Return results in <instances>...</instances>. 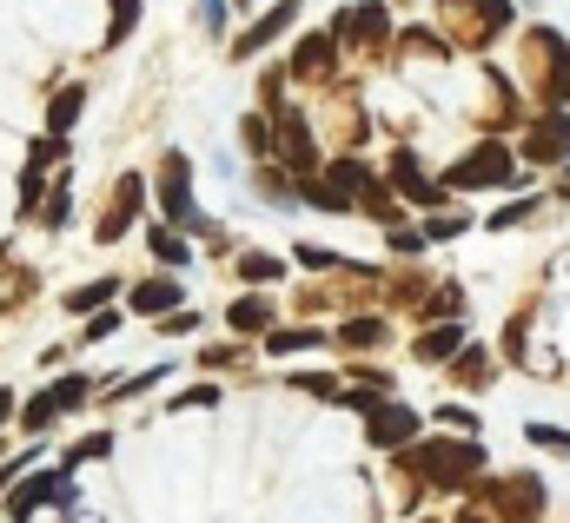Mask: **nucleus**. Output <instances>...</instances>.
<instances>
[{"mask_svg": "<svg viewBox=\"0 0 570 523\" xmlns=\"http://www.w3.org/2000/svg\"><path fill=\"white\" fill-rule=\"evenodd\" d=\"M524 67H531L538 107H570V40L558 27H531L524 33Z\"/></svg>", "mask_w": 570, "mask_h": 523, "instance_id": "obj_1", "label": "nucleus"}, {"mask_svg": "<svg viewBox=\"0 0 570 523\" xmlns=\"http://www.w3.org/2000/svg\"><path fill=\"white\" fill-rule=\"evenodd\" d=\"M405 464L431 477V484H444V491H458V484H471L478 471H484V451H478V437H458V444H425V451H405Z\"/></svg>", "mask_w": 570, "mask_h": 523, "instance_id": "obj_2", "label": "nucleus"}, {"mask_svg": "<svg viewBox=\"0 0 570 523\" xmlns=\"http://www.w3.org/2000/svg\"><path fill=\"white\" fill-rule=\"evenodd\" d=\"M511 179H518L511 146H504V139H484V146H471V152L444 172V193H478V186H511Z\"/></svg>", "mask_w": 570, "mask_h": 523, "instance_id": "obj_3", "label": "nucleus"}, {"mask_svg": "<svg viewBox=\"0 0 570 523\" xmlns=\"http://www.w3.org/2000/svg\"><path fill=\"white\" fill-rule=\"evenodd\" d=\"M484 497H491V511H498V523H538V511H544V484H538L531 471L491 477V484H484Z\"/></svg>", "mask_w": 570, "mask_h": 523, "instance_id": "obj_4", "label": "nucleus"}, {"mask_svg": "<svg viewBox=\"0 0 570 523\" xmlns=\"http://www.w3.org/2000/svg\"><path fill=\"white\" fill-rule=\"evenodd\" d=\"M438 13L458 20L471 47H484V40H498L511 27V0H438Z\"/></svg>", "mask_w": 570, "mask_h": 523, "instance_id": "obj_5", "label": "nucleus"}, {"mask_svg": "<svg viewBox=\"0 0 570 523\" xmlns=\"http://www.w3.org/2000/svg\"><path fill=\"white\" fill-rule=\"evenodd\" d=\"M365 437L379 444V451H405L412 437H419V411L412 404H372V417H365Z\"/></svg>", "mask_w": 570, "mask_h": 523, "instance_id": "obj_6", "label": "nucleus"}, {"mask_svg": "<svg viewBox=\"0 0 570 523\" xmlns=\"http://www.w3.org/2000/svg\"><path fill=\"white\" fill-rule=\"evenodd\" d=\"M524 159H538V166H564L570 159V114L564 107H544V120L524 132Z\"/></svg>", "mask_w": 570, "mask_h": 523, "instance_id": "obj_7", "label": "nucleus"}, {"mask_svg": "<svg viewBox=\"0 0 570 523\" xmlns=\"http://www.w3.org/2000/svg\"><path fill=\"white\" fill-rule=\"evenodd\" d=\"M159 206H166V219H179V226H193L199 213H193V199H186V152H166V172H159Z\"/></svg>", "mask_w": 570, "mask_h": 523, "instance_id": "obj_8", "label": "nucleus"}, {"mask_svg": "<svg viewBox=\"0 0 570 523\" xmlns=\"http://www.w3.org/2000/svg\"><path fill=\"white\" fill-rule=\"evenodd\" d=\"M279 152H285V166H292V172H305V179H312V166H318V152H312V132H305V114H298V107H285Z\"/></svg>", "mask_w": 570, "mask_h": 523, "instance_id": "obj_9", "label": "nucleus"}, {"mask_svg": "<svg viewBox=\"0 0 570 523\" xmlns=\"http://www.w3.org/2000/svg\"><path fill=\"white\" fill-rule=\"evenodd\" d=\"M332 47H338L332 33H305V40L292 47V73H298V80H318V73H332Z\"/></svg>", "mask_w": 570, "mask_h": 523, "instance_id": "obj_10", "label": "nucleus"}, {"mask_svg": "<svg viewBox=\"0 0 570 523\" xmlns=\"http://www.w3.org/2000/svg\"><path fill=\"white\" fill-rule=\"evenodd\" d=\"M392 179H399V193H405V199H419V206H438V199H444V186H431L412 152H392Z\"/></svg>", "mask_w": 570, "mask_h": 523, "instance_id": "obj_11", "label": "nucleus"}, {"mask_svg": "<svg viewBox=\"0 0 570 523\" xmlns=\"http://www.w3.org/2000/svg\"><path fill=\"white\" fill-rule=\"evenodd\" d=\"M498 372H491V352L484 345H464L458 358H451V385H464V392H484Z\"/></svg>", "mask_w": 570, "mask_h": 523, "instance_id": "obj_12", "label": "nucleus"}, {"mask_svg": "<svg viewBox=\"0 0 570 523\" xmlns=\"http://www.w3.org/2000/svg\"><path fill=\"white\" fill-rule=\"evenodd\" d=\"M412 352H419L425 365H451V358L464 352V325H458V318H451V325H438V332H425V338H419Z\"/></svg>", "mask_w": 570, "mask_h": 523, "instance_id": "obj_13", "label": "nucleus"}, {"mask_svg": "<svg viewBox=\"0 0 570 523\" xmlns=\"http://www.w3.org/2000/svg\"><path fill=\"white\" fill-rule=\"evenodd\" d=\"M292 20H298V0H279V7H273V13H266V20H253V33H246V40H239V60H246V53H259V47H266V40H279L285 27H292Z\"/></svg>", "mask_w": 570, "mask_h": 523, "instance_id": "obj_14", "label": "nucleus"}, {"mask_svg": "<svg viewBox=\"0 0 570 523\" xmlns=\"http://www.w3.org/2000/svg\"><path fill=\"white\" fill-rule=\"evenodd\" d=\"M179 305V285L173 278H146L140 292H134V312H173Z\"/></svg>", "mask_w": 570, "mask_h": 523, "instance_id": "obj_15", "label": "nucleus"}, {"mask_svg": "<svg viewBox=\"0 0 570 523\" xmlns=\"http://www.w3.org/2000/svg\"><path fill=\"white\" fill-rule=\"evenodd\" d=\"M226 318H233V332H246V338H253V332H266V325H273V305H266V298H239Z\"/></svg>", "mask_w": 570, "mask_h": 523, "instance_id": "obj_16", "label": "nucleus"}, {"mask_svg": "<svg viewBox=\"0 0 570 523\" xmlns=\"http://www.w3.org/2000/svg\"><path fill=\"white\" fill-rule=\"evenodd\" d=\"M80 107H87V93H80V87H67V93H60V100L47 107V127H53L60 139H67V127L80 120Z\"/></svg>", "mask_w": 570, "mask_h": 523, "instance_id": "obj_17", "label": "nucleus"}, {"mask_svg": "<svg viewBox=\"0 0 570 523\" xmlns=\"http://www.w3.org/2000/svg\"><path fill=\"white\" fill-rule=\"evenodd\" d=\"M305 199L325 206V213H352V193L345 186H325V179H305Z\"/></svg>", "mask_w": 570, "mask_h": 523, "instance_id": "obj_18", "label": "nucleus"}, {"mask_svg": "<svg viewBox=\"0 0 570 523\" xmlns=\"http://www.w3.org/2000/svg\"><path fill=\"white\" fill-rule=\"evenodd\" d=\"M114 298V278H94V285H73L67 292V312H94V305H107Z\"/></svg>", "mask_w": 570, "mask_h": 523, "instance_id": "obj_19", "label": "nucleus"}, {"mask_svg": "<svg viewBox=\"0 0 570 523\" xmlns=\"http://www.w3.org/2000/svg\"><path fill=\"white\" fill-rule=\"evenodd\" d=\"M53 424H60V404H53V397H33V404L20 411V431H53Z\"/></svg>", "mask_w": 570, "mask_h": 523, "instance_id": "obj_20", "label": "nucleus"}, {"mask_svg": "<svg viewBox=\"0 0 570 523\" xmlns=\"http://www.w3.org/2000/svg\"><path fill=\"white\" fill-rule=\"evenodd\" d=\"M239 272H246L253 285H273V278H285V265L273 259V253H246V259H239Z\"/></svg>", "mask_w": 570, "mask_h": 523, "instance_id": "obj_21", "label": "nucleus"}, {"mask_svg": "<svg viewBox=\"0 0 570 523\" xmlns=\"http://www.w3.org/2000/svg\"><path fill=\"white\" fill-rule=\"evenodd\" d=\"M114 7V27H107V47H120L127 33H134V13H140V0H107Z\"/></svg>", "mask_w": 570, "mask_h": 523, "instance_id": "obj_22", "label": "nucleus"}, {"mask_svg": "<svg viewBox=\"0 0 570 523\" xmlns=\"http://www.w3.org/2000/svg\"><path fill=\"white\" fill-rule=\"evenodd\" d=\"M405 53H425V60H451V40H438V33H405Z\"/></svg>", "mask_w": 570, "mask_h": 523, "instance_id": "obj_23", "label": "nucleus"}, {"mask_svg": "<svg viewBox=\"0 0 570 523\" xmlns=\"http://www.w3.org/2000/svg\"><path fill=\"white\" fill-rule=\"evenodd\" d=\"M438 424H451L458 437H478V411H464V404H444V411H438Z\"/></svg>", "mask_w": 570, "mask_h": 523, "instance_id": "obj_24", "label": "nucleus"}, {"mask_svg": "<svg viewBox=\"0 0 570 523\" xmlns=\"http://www.w3.org/2000/svg\"><path fill=\"white\" fill-rule=\"evenodd\" d=\"M146 246H153L166 265H186V239H173V233H146Z\"/></svg>", "mask_w": 570, "mask_h": 523, "instance_id": "obj_25", "label": "nucleus"}, {"mask_svg": "<svg viewBox=\"0 0 570 523\" xmlns=\"http://www.w3.org/2000/svg\"><path fill=\"white\" fill-rule=\"evenodd\" d=\"M531 213H538V199H511V206H504V213H491L484 226L498 233V226H518V219H531Z\"/></svg>", "mask_w": 570, "mask_h": 523, "instance_id": "obj_26", "label": "nucleus"}, {"mask_svg": "<svg viewBox=\"0 0 570 523\" xmlns=\"http://www.w3.org/2000/svg\"><path fill=\"white\" fill-rule=\"evenodd\" d=\"M107 451H114V437L100 431V437H80V444L67 451V464H87V457H107Z\"/></svg>", "mask_w": 570, "mask_h": 523, "instance_id": "obj_27", "label": "nucleus"}, {"mask_svg": "<svg viewBox=\"0 0 570 523\" xmlns=\"http://www.w3.org/2000/svg\"><path fill=\"white\" fill-rule=\"evenodd\" d=\"M298 265H305V272H338V253H325V246H298Z\"/></svg>", "mask_w": 570, "mask_h": 523, "instance_id": "obj_28", "label": "nucleus"}, {"mask_svg": "<svg viewBox=\"0 0 570 523\" xmlns=\"http://www.w3.org/2000/svg\"><path fill=\"white\" fill-rule=\"evenodd\" d=\"M266 345H273V352H312V345H318V332H273Z\"/></svg>", "mask_w": 570, "mask_h": 523, "instance_id": "obj_29", "label": "nucleus"}, {"mask_svg": "<svg viewBox=\"0 0 570 523\" xmlns=\"http://www.w3.org/2000/svg\"><path fill=\"white\" fill-rule=\"evenodd\" d=\"M524 437L544 444V451H570V431H551V424H524Z\"/></svg>", "mask_w": 570, "mask_h": 523, "instance_id": "obj_30", "label": "nucleus"}, {"mask_svg": "<svg viewBox=\"0 0 570 523\" xmlns=\"http://www.w3.org/2000/svg\"><path fill=\"white\" fill-rule=\"evenodd\" d=\"M213 397H219L213 385H193V392H179V397H173V411H213Z\"/></svg>", "mask_w": 570, "mask_h": 523, "instance_id": "obj_31", "label": "nucleus"}, {"mask_svg": "<svg viewBox=\"0 0 570 523\" xmlns=\"http://www.w3.org/2000/svg\"><path fill=\"white\" fill-rule=\"evenodd\" d=\"M392 253H425V226H392Z\"/></svg>", "mask_w": 570, "mask_h": 523, "instance_id": "obj_32", "label": "nucleus"}, {"mask_svg": "<svg viewBox=\"0 0 570 523\" xmlns=\"http://www.w3.org/2000/svg\"><path fill=\"white\" fill-rule=\"evenodd\" d=\"M120 318H127V312H107V305H100V318L87 325V338H94V345H100V338H114V332H120Z\"/></svg>", "mask_w": 570, "mask_h": 523, "instance_id": "obj_33", "label": "nucleus"}, {"mask_svg": "<svg viewBox=\"0 0 570 523\" xmlns=\"http://www.w3.org/2000/svg\"><path fill=\"white\" fill-rule=\"evenodd\" d=\"M464 226H471V219H458V213H444V219H431V226H425V239H458Z\"/></svg>", "mask_w": 570, "mask_h": 523, "instance_id": "obj_34", "label": "nucleus"}, {"mask_svg": "<svg viewBox=\"0 0 570 523\" xmlns=\"http://www.w3.org/2000/svg\"><path fill=\"white\" fill-rule=\"evenodd\" d=\"M345 338H352V345H379V338H385V325H379V318H365V325H345Z\"/></svg>", "mask_w": 570, "mask_h": 523, "instance_id": "obj_35", "label": "nucleus"}, {"mask_svg": "<svg viewBox=\"0 0 570 523\" xmlns=\"http://www.w3.org/2000/svg\"><path fill=\"white\" fill-rule=\"evenodd\" d=\"M199 20H206V33H226V0H199Z\"/></svg>", "mask_w": 570, "mask_h": 523, "instance_id": "obj_36", "label": "nucleus"}, {"mask_svg": "<svg viewBox=\"0 0 570 523\" xmlns=\"http://www.w3.org/2000/svg\"><path fill=\"white\" fill-rule=\"evenodd\" d=\"M239 132H246V146H253V152H266V146H273V132H266V120H259V114H253Z\"/></svg>", "mask_w": 570, "mask_h": 523, "instance_id": "obj_37", "label": "nucleus"}, {"mask_svg": "<svg viewBox=\"0 0 570 523\" xmlns=\"http://www.w3.org/2000/svg\"><path fill=\"white\" fill-rule=\"evenodd\" d=\"M458 523H491V517H478V511H464V517H458Z\"/></svg>", "mask_w": 570, "mask_h": 523, "instance_id": "obj_38", "label": "nucleus"}, {"mask_svg": "<svg viewBox=\"0 0 570 523\" xmlns=\"http://www.w3.org/2000/svg\"><path fill=\"white\" fill-rule=\"evenodd\" d=\"M558 186H570V159H564V179H558Z\"/></svg>", "mask_w": 570, "mask_h": 523, "instance_id": "obj_39", "label": "nucleus"}]
</instances>
